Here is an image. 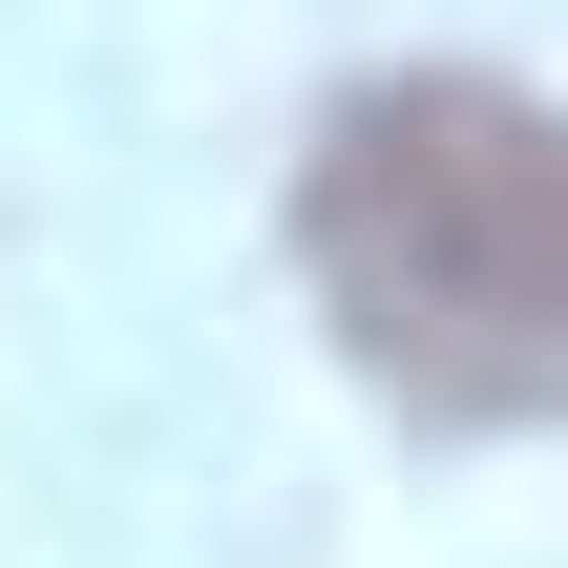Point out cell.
I'll return each mask as SVG.
<instances>
[{"mask_svg": "<svg viewBox=\"0 0 568 568\" xmlns=\"http://www.w3.org/2000/svg\"><path fill=\"white\" fill-rule=\"evenodd\" d=\"M295 253L400 422H568V126L527 84H358L295 169Z\"/></svg>", "mask_w": 568, "mask_h": 568, "instance_id": "obj_1", "label": "cell"}]
</instances>
